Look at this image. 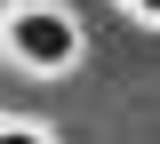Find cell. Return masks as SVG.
<instances>
[{"label":"cell","instance_id":"6da1fadb","mask_svg":"<svg viewBox=\"0 0 160 144\" xmlns=\"http://www.w3.org/2000/svg\"><path fill=\"white\" fill-rule=\"evenodd\" d=\"M0 48H8V64H24L40 80H64L80 64V24L64 8H48V0H16L0 16Z\"/></svg>","mask_w":160,"mask_h":144},{"label":"cell","instance_id":"7a4b0ae2","mask_svg":"<svg viewBox=\"0 0 160 144\" xmlns=\"http://www.w3.org/2000/svg\"><path fill=\"white\" fill-rule=\"evenodd\" d=\"M0 144H48L40 128H16V120H0Z\"/></svg>","mask_w":160,"mask_h":144},{"label":"cell","instance_id":"3957f363","mask_svg":"<svg viewBox=\"0 0 160 144\" xmlns=\"http://www.w3.org/2000/svg\"><path fill=\"white\" fill-rule=\"evenodd\" d=\"M120 8H128L136 24H160V0H120Z\"/></svg>","mask_w":160,"mask_h":144}]
</instances>
